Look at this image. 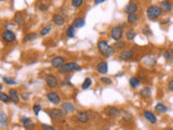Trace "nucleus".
<instances>
[{"label":"nucleus","mask_w":173,"mask_h":130,"mask_svg":"<svg viewBox=\"0 0 173 130\" xmlns=\"http://www.w3.org/2000/svg\"><path fill=\"white\" fill-rule=\"evenodd\" d=\"M97 49H98V51H100V53L102 54V56H106V58H110V56H113L114 53H115V47L109 46L108 43L104 40L98 41Z\"/></svg>","instance_id":"f257e3e1"},{"label":"nucleus","mask_w":173,"mask_h":130,"mask_svg":"<svg viewBox=\"0 0 173 130\" xmlns=\"http://www.w3.org/2000/svg\"><path fill=\"white\" fill-rule=\"evenodd\" d=\"M163 10L160 8V6H150L146 10V15L149 20H156L159 16H161Z\"/></svg>","instance_id":"f03ea898"},{"label":"nucleus","mask_w":173,"mask_h":130,"mask_svg":"<svg viewBox=\"0 0 173 130\" xmlns=\"http://www.w3.org/2000/svg\"><path fill=\"white\" fill-rule=\"evenodd\" d=\"M80 66L78 63L76 62H69V63H65L58 68V72L62 73V74H65V73H71V72H76V70H79Z\"/></svg>","instance_id":"7ed1b4c3"},{"label":"nucleus","mask_w":173,"mask_h":130,"mask_svg":"<svg viewBox=\"0 0 173 130\" xmlns=\"http://www.w3.org/2000/svg\"><path fill=\"white\" fill-rule=\"evenodd\" d=\"M110 36L115 41H119L122 39L123 36V30H122L121 26H115L110 29Z\"/></svg>","instance_id":"20e7f679"},{"label":"nucleus","mask_w":173,"mask_h":130,"mask_svg":"<svg viewBox=\"0 0 173 130\" xmlns=\"http://www.w3.org/2000/svg\"><path fill=\"white\" fill-rule=\"evenodd\" d=\"M15 39H16V36L15 34L12 32V30H9V29H4L2 32V40L6 43H14Z\"/></svg>","instance_id":"39448f33"},{"label":"nucleus","mask_w":173,"mask_h":130,"mask_svg":"<svg viewBox=\"0 0 173 130\" xmlns=\"http://www.w3.org/2000/svg\"><path fill=\"white\" fill-rule=\"evenodd\" d=\"M45 83H47L48 87L51 88V89H54L58 86V80L54 75H48L45 77Z\"/></svg>","instance_id":"423d86ee"},{"label":"nucleus","mask_w":173,"mask_h":130,"mask_svg":"<svg viewBox=\"0 0 173 130\" xmlns=\"http://www.w3.org/2000/svg\"><path fill=\"white\" fill-rule=\"evenodd\" d=\"M47 98H48V100L50 101L51 103H53V104H60L61 103V96H60V94L58 93H56V92H54V91H51V92H49V93L47 94Z\"/></svg>","instance_id":"0eeeda50"},{"label":"nucleus","mask_w":173,"mask_h":130,"mask_svg":"<svg viewBox=\"0 0 173 130\" xmlns=\"http://www.w3.org/2000/svg\"><path fill=\"white\" fill-rule=\"evenodd\" d=\"M61 110H62L65 114H71L76 111V107H75V105L71 104V103L64 102V103H62V105H61Z\"/></svg>","instance_id":"6e6552de"},{"label":"nucleus","mask_w":173,"mask_h":130,"mask_svg":"<svg viewBox=\"0 0 173 130\" xmlns=\"http://www.w3.org/2000/svg\"><path fill=\"white\" fill-rule=\"evenodd\" d=\"M137 9H139V7H137L136 2L130 1L126 7H124L123 11H124V13H127V14H131V13H135V12H136Z\"/></svg>","instance_id":"1a4fd4ad"},{"label":"nucleus","mask_w":173,"mask_h":130,"mask_svg":"<svg viewBox=\"0 0 173 130\" xmlns=\"http://www.w3.org/2000/svg\"><path fill=\"white\" fill-rule=\"evenodd\" d=\"M106 114L109 116V117H114V118H117L120 116V114H121V112H120V110L118 109V107H115V106H109L106 109Z\"/></svg>","instance_id":"9d476101"},{"label":"nucleus","mask_w":173,"mask_h":130,"mask_svg":"<svg viewBox=\"0 0 173 130\" xmlns=\"http://www.w3.org/2000/svg\"><path fill=\"white\" fill-rule=\"evenodd\" d=\"M49 115H50V117L54 118V119H62V118L64 117V112L58 109H52V110H50Z\"/></svg>","instance_id":"9b49d317"},{"label":"nucleus","mask_w":173,"mask_h":130,"mask_svg":"<svg viewBox=\"0 0 173 130\" xmlns=\"http://www.w3.org/2000/svg\"><path fill=\"white\" fill-rule=\"evenodd\" d=\"M77 120L79 123H81V124H86V123L89 122V119H90V115H89V113H87V112H84V111H80V112H78L77 113Z\"/></svg>","instance_id":"f8f14e48"},{"label":"nucleus","mask_w":173,"mask_h":130,"mask_svg":"<svg viewBox=\"0 0 173 130\" xmlns=\"http://www.w3.org/2000/svg\"><path fill=\"white\" fill-rule=\"evenodd\" d=\"M133 56H134V51H132V50H126V51H122L119 53V59L123 61L130 60Z\"/></svg>","instance_id":"ddd939ff"},{"label":"nucleus","mask_w":173,"mask_h":130,"mask_svg":"<svg viewBox=\"0 0 173 130\" xmlns=\"http://www.w3.org/2000/svg\"><path fill=\"white\" fill-rule=\"evenodd\" d=\"M22 123L24 125V128L26 130H34L35 129V124L32 119H29L28 117H22Z\"/></svg>","instance_id":"4468645a"},{"label":"nucleus","mask_w":173,"mask_h":130,"mask_svg":"<svg viewBox=\"0 0 173 130\" xmlns=\"http://www.w3.org/2000/svg\"><path fill=\"white\" fill-rule=\"evenodd\" d=\"M144 117L147 122H149L150 124H156L157 123V117L155 116V114L150 111H144Z\"/></svg>","instance_id":"2eb2a0df"},{"label":"nucleus","mask_w":173,"mask_h":130,"mask_svg":"<svg viewBox=\"0 0 173 130\" xmlns=\"http://www.w3.org/2000/svg\"><path fill=\"white\" fill-rule=\"evenodd\" d=\"M51 64L53 67L60 68L63 64H65V60L63 56H55V58H53V60H52Z\"/></svg>","instance_id":"dca6fc26"},{"label":"nucleus","mask_w":173,"mask_h":130,"mask_svg":"<svg viewBox=\"0 0 173 130\" xmlns=\"http://www.w3.org/2000/svg\"><path fill=\"white\" fill-rule=\"evenodd\" d=\"M96 69H97V72L102 75L107 74V72H108V65H107L106 62L102 61V62H100L97 65H96Z\"/></svg>","instance_id":"f3484780"},{"label":"nucleus","mask_w":173,"mask_h":130,"mask_svg":"<svg viewBox=\"0 0 173 130\" xmlns=\"http://www.w3.org/2000/svg\"><path fill=\"white\" fill-rule=\"evenodd\" d=\"M52 22L56 26H63L65 24V19L61 14H54L53 17H52Z\"/></svg>","instance_id":"a211bd4d"},{"label":"nucleus","mask_w":173,"mask_h":130,"mask_svg":"<svg viewBox=\"0 0 173 130\" xmlns=\"http://www.w3.org/2000/svg\"><path fill=\"white\" fill-rule=\"evenodd\" d=\"M160 8L162 9L165 12H171L172 11V3L170 0H163L160 2Z\"/></svg>","instance_id":"6ab92c4d"},{"label":"nucleus","mask_w":173,"mask_h":130,"mask_svg":"<svg viewBox=\"0 0 173 130\" xmlns=\"http://www.w3.org/2000/svg\"><path fill=\"white\" fill-rule=\"evenodd\" d=\"M9 96H10L11 101H12V102H14V103L19 102V93H17V91L15 89H11L10 91H9Z\"/></svg>","instance_id":"aec40b11"},{"label":"nucleus","mask_w":173,"mask_h":130,"mask_svg":"<svg viewBox=\"0 0 173 130\" xmlns=\"http://www.w3.org/2000/svg\"><path fill=\"white\" fill-rule=\"evenodd\" d=\"M163 58L167 62L173 63V49H168L163 52Z\"/></svg>","instance_id":"412c9836"},{"label":"nucleus","mask_w":173,"mask_h":130,"mask_svg":"<svg viewBox=\"0 0 173 130\" xmlns=\"http://www.w3.org/2000/svg\"><path fill=\"white\" fill-rule=\"evenodd\" d=\"M84 25H86V21H84V17H78V19H76L73 23V26L75 28H81V27H84Z\"/></svg>","instance_id":"4be33fe9"},{"label":"nucleus","mask_w":173,"mask_h":130,"mask_svg":"<svg viewBox=\"0 0 173 130\" xmlns=\"http://www.w3.org/2000/svg\"><path fill=\"white\" fill-rule=\"evenodd\" d=\"M37 36H38V35H37L36 33H28V34H26L25 36H24L23 41L24 43H29V41L35 40V39L37 38Z\"/></svg>","instance_id":"5701e85b"},{"label":"nucleus","mask_w":173,"mask_h":130,"mask_svg":"<svg viewBox=\"0 0 173 130\" xmlns=\"http://www.w3.org/2000/svg\"><path fill=\"white\" fill-rule=\"evenodd\" d=\"M14 22L17 24V25L23 26L24 23H25V19H24V16L21 14V13H16L14 16Z\"/></svg>","instance_id":"b1692460"},{"label":"nucleus","mask_w":173,"mask_h":130,"mask_svg":"<svg viewBox=\"0 0 173 130\" xmlns=\"http://www.w3.org/2000/svg\"><path fill=\"white\" fill-rule=\"evenodd\" d=\"M140 94H141V96H142V98H144V99L150 98V96H152V91H150V88H148V87L143 88V89L140 91Z\"/></svg>","instance_id":"393cba45"},{"label":"nucleus","mask_w":173,"mask_h":130,"mask_svg":"<svg viewBox=\"0 0 173 130\" xmlns=\"http://www.w3.org/2000/svg\"><path fill=\"white\" fill-rule=\"evenodd\" d=\"M127 21H128V23H130V24H135L137 21H139V16H137L136 13H131V14H128Z\"/></svg>","instance_id":"a878e982"},{"label":"nucleus","mask_w":173,"mask_h":130,"mask_svg":"<svg viewBox=\"0 0 173 130\" xmlns=\"http://www.w3.org/2000/svg\"><path fill=\"white\" fill-rule=\"evenodd\" d=\"M129 83H130V86L132 88H137L140 85H141V80H140L139 78H136V77H131L130 80H129Z\"/></svg>","instance_id":"bb28decb"},{"label":"nucleus","mask_w":173,"mask_h":130,"mask_svg":"<svg viewBox=\"0 0 173 130\" xmlns=\"http://www.w3.org/2000/svg\"><path fill=\"white\" fill-rule=\"evenodd\" d=\"M0 123H1V127L2 128H4V127L6 126V123H8V117H6V114L4 111L1 112V114H0Z\"/></svg>","instance_id":"cd10ccee"},{"label":"nucleus","mask_w":173,"mask_h":130,"mask_svg":"<svg viewBox=\"0 0 173 130\" xmlns=\"http://www.w3.org/2000/svg\"><path fill=\"white\" fill-rule=\"evenodd\" d=\"M76 28L74 27L73 25L69 26L68 28L66 29V36L68 37V38H73V37H75V33H76Z\"/></svg>","instance_id":"c85d7f7f"},{"label":"nucleus","mask_w":173,"mask_h":130,"mask_svg":"<svg viewBox=\"0 0 173 130\" xmlns=\"http://www.w3.org/2000/svg\"><path fill=\"white\" fill-rule=\"evenodd\" d=\"M51 30H52V24H49V25L45 26V27H43L42 29L40 30V35H41V36H45V35L49 34Z\"/></svg>","instance_id":"c756f323"},{"label":"nucleus","mask_w":173,"mask_h":130,"mask_svg":"<svg viewBox=\"0 0 173 130\" xmlns=\"http://www.w3.org/2000/svg\"><path fill=\"white\" fill-rule=\"evenodd\" d=\"M135 36H136V34H135V32H134V29H129L128 32H127V34H126V37H127V39L128 40H134V38H135Z\"/></svg>","instance_id":"7c9ffc66"},{"label":"nucleus","mask_w":173,"mask_h":130,"mask_svg":"<svg viewBox=\"0 0 173 130\" xmlns=\"http://www.w3.org/2000/svg\"><path fill=\"white\" fill-rule=\"evenodd\" d=\"M155 110H156L157 112H160V113H166V112H167V106H166L165 104H162V103H158V104L155 106Z\"/></svg>","instance_id":"2f4dec72"},{"label":"nucleus","mask_w":173,"mask_h":130,"mask_svg":"<svg viewBox=\"0 0 173 130\" xmlns=\"http://www.w3.org/2000/svg\"><path fill=\"white\" fill-rule=\"evenodd\" d=\"M92 85V80H91V78H86L84 79V83H82V89L84 90H87V89H89L90 88V86Z\"/></svg>","instance_id":"473e14b6"},{"label":"nucleus","mask_w":173,"mask_h":130,"mask_svg":"<svg viewBox=\"0 0 173 130\" xmlns=\"http://www.w3.org/2000/svg\"><path fill=\"white\" fill-rule=\"evenodd\" d=\"M0 100H1L3 103H9L11 101V98H10V96H8V94L1 92V93H0Z\"/></svg>","instance_id":"72a5a7b5"},{"label":"nucleus","mask_w":173,"mask_h":130,"mask_svg":"<svg viewBox=\"0 0 173 130\" xmlns=\"http://www.w3.org/2000/svg\"><path fill=\"white\" fill-rule=\"evenodd\" d=\"M2 81H3L4 83H6V85H16V80H14V79L12 78H8V77H2Z\"/></svg>","instance_id":"f704fd0d"},{"label":"nucleus","mask_w":173,"mask_h":130,"mask_svg":"<svg viewBox=\"0 0 173 130\" xmlns=\"http://www.w3.org/2000/svg\"><path fill=\"white\" fill-rule=\"evenodd\" d=\"M84 4V0H71V6L74 8H79Z\"/></svg>","instance_id":"c9c22d12"},{"label":"nucleus","mask_w":173,"mask_h":130,"mask_svg":"<svg viewBox=\"0 0 173 130\" xmlns=\"http://www.w3.org/2000/svg\"><path fill=\"white\" fill-rule=\"evenodd\" d=\"M114 47H115V49H123V48L126 47V43L122 40L116 41V45L114 46Z\"/></svg>","instance_id":"e433bc0d"},{"label":"nucleus","mask_w":173,"mask_h":130,"mask_svg":"<svg viewBox=\"0 0 173 130\" xmlns=\"http://www.w3.org/2000/svg\"><path fill=\"white\" fill-rule=\"evenodd\" d=\"M32 110H34V113L36 114L37 116L39 115V113H40V111H41V106L40 105H34V106H32Z\"/></svg>","instance_id":"4c0bfd02"},{"label":"nucleus","mask_w":173,"mask_h":130,"mask_svg":"<svg viewBox=\"0 0 173 130\" xmlns=\"http://www.w3.org/2000/svg\"><path fill=\"white\" fill-rule=\"evenodd\" d=\"M101 81H102L103 83H105V85H110L111 83V79L108 78V77H102V78H101Z\"/></svg>","instance_id":"58836bf2"},{"label":"nucleus","mask_w":173,"mask_h":130,"mask_svg":"<svg viewBox=\"0 0 173 130\" xmlns=\"http://www.w3.org/2000/svg\"><path fill=\"white\" fill-rule=\"evenodd\" d=\"M41 128L43 130H55V128L52 126H50V125H45V124H42L41 125Z\"/></svg>","instance_id":"ea45409f"},{"label":"nucleus","mask_w":173,"mask_h":130,"mask_svg":"<svg viewBox=\"0 0 173 130\" xmlns=\"http://www.w3.org/2000/svg\"><path fill=\"white\" fill-rule=\"evenodd\" d=\"M122 119L123 120H126V122H130L131 119H132V116H131V114H129V113H124V117H122Z\"/></svg>","instance_id":"a19ab883"},{"label":"nucleus","mask_w":173,"mask_h":130,"mask_svg":"<svg viewBox=\"0 0 173 130\" xmlns=\"http://www.w3.org/2000/svg\"><path fill=\"white\" fill-rule=\"evenodd\" d=\"M168 89H169V91L173 92V78L169 81V83H168Z\"/></svg>","instance_id":"79ce46f5"},{"label":"nucleus","mask_w":173,"mask_h":130,"mask_svg":"<svg viewBox=\"0 0 173 130\" xmlns=\"http://www.w3.org/2000/svg\"><path fill=\"white\" fill-rule=\"evenodd\" d=\"M22 98H23L24 101H27L29 99V93H26V92H23L22 93Z\"/></svg>","instance_id":"37998d69"},{"label":"nucleus","mask_w":173,"mask_h":130,"mask_svg":"<svg viewBox=\"0 0 173 130\" xmlns=\"http://www.w3.org/2000/svg\"><path fill=\"white\" fill-rule=\"evenodd\" d=\"M39 9H40L41 11H45V10H48V6H47V4L41 3L40 6H39Z\"/></svg>","instance_id":"c03bdc74"},{"label":"nucleus","mask_w":173,"mask_h":130,"mask_svg":"<svg viewBox=\"0 0 173 130\" xmlns=\"http://www.w3.org/2000/svg\"><path fill=\"white\" fill-rule=\"evenodd\" d=\"M149 28H147V27H146V28H144V34H145V35H148V36H150V35H152V32H149Z\"/></svg>","instance_id":"a18cd8bd"},{"label":"nucleus","mask_w":173,"mask_h":130,"mask_svg":"<svg viewBox=\"0 0 173 130\" xmlns=\"http://www.w3.org/2000/svg\"><path fill=\"white\" fill-rule=\"evenodd\" d=\"M62 85H64V86H71V81H69L68 79H66V80L63 81Z\"/></svg>","instance_id":"49530a36"},{"label":"nucleus","mask_w":173,"mask_h":130,"mask_svg":"<svg viewBox=\"0 0 173 130\" xmlns=\"http://www.w3.org/2000/svg\"><path fill=\"white\" fill-rule=\"evenodd\" d=\"M105 0H94V3L95 4H100V3H102V2H104Z\"/></svg>","instance_id":"de8ad7c7"},{"label":"nucleus","mask_w":173,"mask_h":130,"mask_svg":"<svg viewBox=\"0 0 173 130\" xmlns=\"http://www.w3.org/2000/svg\"><path fill=\"white\" fill-rule=\"evenodd\" d=\"M166 130H173V129H169V128H167V129H166Z\"/></svg>","instance_id":"09e8293b"},{"label":"nucleus","mask_w":173,"mask_h":130,"mask_svg":"<svg viewBox=\"0 0 173 130\" xmlns=\"http://www.w3.org/2000/svg\"><path fill=\"white\" fill-rule=\"evenodd\" d=\"M1 1H4V0H1Z\"/></svg>","instance_id":"8fccbe9b"}]
</instances>
